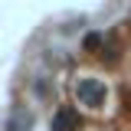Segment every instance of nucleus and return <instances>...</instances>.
I'll use <instances>...</instances> for the list:
<instances>
[{
	"mask_svg": "<svg viewBox=\"0 0 131 131\" xmlns=\"http://www.w3.org/2000/svg\"><path fill=\"white\" fill-rule=\"evenodd\" d=\"M82 98H89V102H98V98H102V89H95V85H82Z\"/></svg>",
	"mask_w": 131,
	"mask_h": 131,
	"instance_id": "2",
	"label": "nucleus"
},
{
	"mask_svg": "<svg viewBox=\"0 0 131 131\" xmlns=\"http://www.w3.org/2000/svg\"><path fill=\"white\" fill-rule=\"evenodd\" d=\"M72 125H75L72 112H59V115H56V131H69Z\"/></svg>",
	"mask_w": 131,
	"mask_h": 131,
	"instance_id": "1",
	"label": "nucleus"
}]
</instances>
